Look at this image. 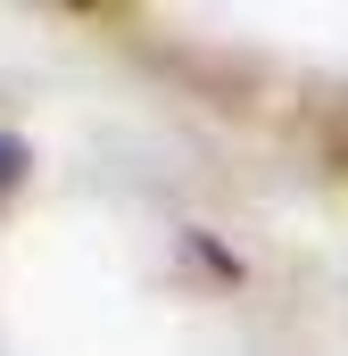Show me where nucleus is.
I'll return each mask as SVG.
<instances>
[{"mask_svg":"<svg viewBox=\"0 0 348 356\" xmlns=\"http://www.w3.org/2000/svg\"><path fill=\"white\" fill-rule=\"evenodd\" d=\"M17 182H25V141L0 133V191H17Z\"/></svg>","mask_w":348,"mask_h":356,"instance_id":"1","label":"nucleus"}]
</instances>
